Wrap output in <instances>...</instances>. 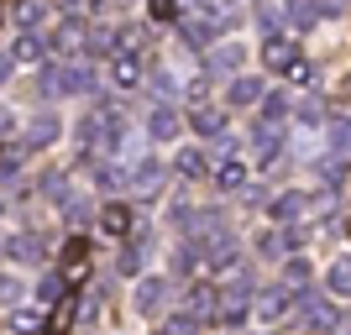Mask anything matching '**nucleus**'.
Masks as SVG:
<instances>
[{
	"mask_svg": "<svg viewBox=\"0 0 351 335\" xmlns=\"http://www.w3.org/2000/svg\"><path fill=\"white\" fill-rule=\"evenodd\" d=\"M247 309H252V277H247V267H241V273L220 288V299H215V325H241Z\"/></svg>",
	"mask_w": 351,
	"mask_h": 335,
	"instance_id": "1",
	"label": "nucleus"
},
{
	"mask_svg": "<svg viewBox=\"0 0 351 335\" xmlns=\"http://www.w3.org/2000/svg\"><path fill=\"white\" fill-rule=\"evenodd\" d=\"M126 178H132V194L152 199V194L168 184V168H162V162H152V158H142V162H132V168H126Z\"/></svg>",
	"mask_w": 351,
	"mask_h": 335,
	"instance_id": "2",
	"label": "nucleus"
},
{
	"mask_svg": "<svg viewBox=\"0 0 351 335\" xmlns=\"http://www.w3.org/2000/svg\"><path fill=\"white\" fill-rule=\"evenodd\" d=\"M236 69H241V47L236 42H215L205 53V79H236Z\"/></svg>",
	"mask_w": 351,
	"mask_h": 335,
	"instance_id": "3",
	"label": "nucleus"
},
{
	"mask_svg": "<svg viewBox=\"0 0 351 335\" xmlns=\"http://www.w3.org/2000/svg\"><path fill=\"white\" fill-rule=\"evenodd\" d=\"M100 231L110 236V241H126V236H132V204L126 199H110V204H100Z\"/></svg>",
	"mask_w": 351,
	"mask_h": 335,
	"instance_id": "4",
	"label": "nucleus"
},
{
	"mask_svg": "<svg viewBox=\"0 0 351 335\" xmlns=\"http://www.w3.org/2000/svg\"><path fill=\"white\" fill-rule=\"evenodd\" d=\"M79 314H84V309H79V293H63L58 304L47 309V325H43V335H69L73 325H79Z\"/></svg>",
	"mask_w": 351,
	"mask_h": 335,
	"instance_id": "5",
	"label": "nucleus"
},
{
	"mask_svg": "<svg viewBox=\"0 0 351 335\" xmlns=\"http://www.w3.org/2000/svg\"><path fill=\"white\" fill-rule=\"evenodd\" d=\"M194 16H205L215 32H231L241 21V5L236 0H194Z\"/></svg>",
	"mask_w": 351,
	"mask_h": 335,
	"instance_id": "6",
	"label": "nucleus"
},
{
	"mask_svg": "<svg viewBox=\"0 0 351 335\" xmlns=\"http://www.w3.org/2000/svg\"><path fill=\"white\" fill-rule=\"evenodd\" d=\"M263 63H267L273 73H289L293 63H299V42H289V37H278V32H273V37L263 42Z\"/></svg>",
	"mask_w": 351,
	"mask_h": 335,
	"instance_id": "7",
	"label": "nucleus"
},
{
	"mask_svg": "<svg viewBox=\"0 0 351 335\" xmlns=\"http://www.w3.org/2000/svg\"><path fill=\"white\" fill-rule=\"evenodd\" d=\"M226 100H231L236 110H252V105H263V100H267V89H263V79H252V73H236L231 89H226Z\"/></svg>",
	"mask_w": 351,
	"mask_h": 335,
	"instance_id": "8",
	"label": "nucleus"
},
{
	"mask_svg": "<svg viewBox=\"0 0 351 335\" xmlns=\"http://www.w3.org/2000/svg\"><path fill=\"white\" fill-rule=\"evenodd\" d=\"M63 277H69V283H84V277H89V247H84V236H79V231H73L69 247H63Z\"/></svg>",
	"mask_w": 351,
	"mask_h": 335,
	"instance_id": "9",
	"label": "nucleus"
},
{
	"mask_svg": "<svg viewBox=\"0 0 351 335\" xmlns=\"http://www.w3.org/2000/svg\"><path fill=\"white\" fill-rule=\"evenodd\" d=\"M110 84L116 89H136L142 84V58H136V53H110Z\"/></svg>",
	"mask_w": 351,
	"mask_h": 335,
	"instance_id": "10",
	"label": "nucleus"
},
{
	"mask_svg": "<svg viewBox=\"0 0 351 335\" xmlns=\"http://www.w3.org/2000/svg\"><path fill=\"white\" fill-rule=\"evenodd\" d=\"M47 53H53V37H43V32H21V42H16L11 58L16 63H37V69H43Z\"/></svg>",
	"mask_w": 351,
	"mask_h": 335,
	"instance_id": "11",
	"label": "nucleus"
},
{
	"mask_svg": "<svg viewBox=\"0 0 351 335\" xmlns=\"http://www.w3.org/2000/svg\"><path fill=\"white\" fill-rule=\"evenodd\" d=\"M252 309H257V320L278 325L283 314H289V288H263L257 299H252Z\"/></svg>",
	"mask_w": 351,
	"mask_h": 335,
	"instance_id": "12",
	"label": "nucleus"
},
{
	"mask_svg": "<svg viewBox=\"0 0 351 335\" xmlns=\"http://www.w3.org/2000/svg\"><path fill=\"white\" fill-rule=\"evenodd\" d=\"M304 215H309V194L289 189V194L273 199V220H278V225H293V220H304Z\"/></svg>",
	"mask_w": 351,
	"mask_h": 335,
	"instance_id": "13",
	"label": "nucleus"
},
{
	"mask_svg": "<svg viewBox=\"0 0 351 335\" xmlns=\"http://www.w3.org/2000/svg\"><path fill=\"white\" fill-rule=\"evenodd\" d=\"M147 136H158V142H168V136H178V110L168 100L152 105V116H147Z\"/></svg>",
	"mask_w": 351,
	"mask_h": 335,
	"instance_id": "14",
	"label": "nucleus"
},
{
	"mask_svg": "<svg viewBox=\"0 0 351 335\" xmlns=\"http://www.w3.org/2000/svg\"><path fill=\"white\" fill-rule=\"evenodd\" d=\"M299 320H309L315 330H330V325H336V309L325 304V299H315V293H299Z\"/></svg>",
	"mask_w": 351,
	"mask_h": 335,
	"instance_id": "15",
	"label": "nucleus"
},
{
	"mask_svg": "<svg viewBox=\"0 0 351 335\" xmlns=\"http://www.w3.org/2000/svg\"><path fill=\"white\" fill-rule=\"evenodd\" d=\"M215 299H220V288L199 277V283L189 288V314H199V320H210V325H215Z\"/></svg>",
	"mask_w": 351,
	"mask_h": 335,
	"instance_id": "16",
	"label": "nucleus"
},
{
	"mask_svg": "<svg viewBox=\"0 0 351 335\" xmlns=\"http://www.w3.org/2000/svg\"><path fill=\"white\" fill-rule=\"evenodd\" d=\"M341 0H289V16H293V27H315L325 11H336Z\"/></svg>",
	"mask_w": 351,
	"mask_h": 335,
	"instance_id": "17",
	"label": "nucleus"
},
{
	"mask_svg": "<svg viewBox=\"0 0 351 335\" xmlns=\"http://www.w3.org/2000/svg\"><path fill=\"white\" fill-rule=\"evenodd\" d=\"M168 293H173V288H168V277H147L142 288H136V309H142V314H158Z\"/></svg>",
	"mask_w": 351,
	"mask_h": 335,
	"instance_id": "18",
	"label": "nucleus"
},
{
	"mask_svg": "<svg viewBox=\"0 0 351 335\" xmlns=\"http://www.w3.org/2000/svg\"><path fill=\"white\" fill-rule=\"evenodd\" d=\"M58 126H63V121L53 116V110L32 116V126H27V142H32V147H47V142H58Z\"/></svg>",
	"mask_w": 351,
	"mask_h": 335,
	"instance_id": "19",
	"label": "nucleus"
},
{
	"mask_svg": "<svg viewBox=\"0 0 351 335\" xmlns=\"http://www.w3.org/2000/svg\"><path fill=\"white\" fill-rule=\"evenodd\" d=\"M47 16H53V5H47V0H21V5H16V21H21L27 32H43Z\"/></svg>",
	"mask_w": 351,
	"mask_h": 335,
	"instance_id": "20",
	"label": "nucleus"
},
{
	"mask_svg": "<svg viewBox=\"0 0 351 335\" xmlns=\"http://www.w3.org/2000/svg\"><path fill=\"white\" fill-rule=\"evenodd\" d=\"M215 37H220V32L215 27H210V21H205V16H184V42H189V47H210V42H215Z\"/></svg>",
	"mask_w": 351,
	"mask_h": 335,
	"instance_id": "21",
	"label": "nucleus"
},
{
	"mask_svg": "<svg viewBox=\"0 0 351 335\" xmlns=\"http://www.w3.org/2000/svg\"><path fill=\"white\" fill-rule=\"evenodd\" d=\"M11 257H16V262H43V257H47V251H43V236H32V231L11 236Z\"/></svg>",
	"mask_w": 351,
	"mask_h": 335,
	"instance_id": "22",
	"label": "nucleus"
},
{
	"mask_svg": "<svg viewBox=\"0 0 351 335\" xmlns=\"http://www.w3.org/2000/svg\"><path fill=\"white\" fill-rule=\"evenodd\" d=\"M53 47H58V53H79V47H89V27H79V21H69V27H58V37H53Z\"/></svg>",
	"mask_w": 351,
	"mask_h": 335,
	"instance_id": "23",
	"label": "nucleus"
},
{
	"mask_svg": "<svg viewBox=\"0 0 351 335\" xmlns=\"http://www.w3.org/2000/svg\"><path fill=\"white\" fill-rule=\"evenodd\" d=\"M194 132L205 136V142H215V136H226V126H220V110H210V105H199L194 110V121H189Z\"/></svg>",
	"mask_w": 351,
	"mask_h": 335,
	"instance_id": "24",
	"label": "nucleus"
},
{
	"mask_svg": "<svg viewBox=\"0 0 351 335\" xmlns=\"http://www.w3.org/2000/svg\"><path fill=\"white\" fill-rule=\"evenodd\" d=\"M89 215H100V210H95V204H89L84 194H69V199H63V220H69L73 231H79V225H84Z\"/></svg>",
	"mask_w": 351,
	"mask_h": 335,
	"instance_id": "25",
	"label": "nucleus"
},
{
	"mask_svg": "<svg viewBox=\"0 0 351 335\" xmlns=\"http://www.w3.org/2000/svg\"><path fill=\"white\" fill-rule=\"evenodd\" d=\"M215 184L220 189H247V162H215Z\"/></svg>",
	"mask_w": 351,
	"mask_h": 335,
	"instance_id": "26",
	"label": "nucleus"
},
{
	"mask_svg": "<svg viewBox=\"0 0 351 335\" xmlns=\"http://www.w3.org/2000/svg\"><path fill=\"white\" fill-rule=\"evenodd\" d=\"M257 247H263L267 257H289V251H293V231H283V225H273V231H267L263 241H257Z\"/></svg>",
	"mask_w": 351,
	"mask_h": 335,
	"instance_id": "27",
	"label": "nucleus"
},
{
	"mask_svg": "<svg viewBox=\"0 0 351 335\" xmlns=\"http://www.w3.org/2000/svg\"><path fill=\"white\" fill-rule=\"evenodd\" d=\"M325 136H330L336 152H351V116H330L325 121Z\"/></svg>",
	"mask_w": 351,
	"mask_h": 335,
	"instance_id": "28",
	"label": "nucleus"
},
{
	"mask_svg": "<svg viewBox=\"0 0 351 335\" xmlns=\"http://www.w3.org/2000/svg\"><path fill=\"white\" fill-rule=\"evenodd\" d=\"M325 288H330V293H351V257L330 262V273H325Z\"/></svg>",
	"mask_w": 351,
	"mask_h": 335,
	"instance_id": "29",
	"label": "nucleus"
},
{
	"mask_svg": "<svg viewBox=\"0 0 351 335\" xmlns=\"http://www.w3.org/2000/svg\"><path fill=\"white\" fill-rule=\"evenodd\" d=\"M43 309H16V314H11V330L16 335H37V330H43Z\"/></svg>",
	"mask_w": 351,
	"mask_h": 335,
	"instance_id": "30",
	"label": "nucleus"
},
{
	"mask_svg": "<svg viewBox=\"0 0 351 335\" xmlns=\"http://www.w3.org/2000/svg\"><path fill=\"white\" fill-rule=\"evenodd\" d=\"M63 84H69L73 95H79V89H84V95H89V89H100V84H95V73H89L84 63H69V69H63Z\"/></svg>",
	"mask_w": 351,
	"mask_h": 335,
	"instance_id": "31",
	"label": "nucleus"
},
{
	"mask_svg": "<svg viewBox=\"0 0 351 335\" xmlns=\"http://www.w3.org/2000/svg\"><path fill=\"white\" fill-rule=\"evenodd\" d=\"M37 89H43V95H63V89H69L58 63H43V69H37Z\"/></svg>",
	"mask_w": 351,
	"mask_h": 335,
	"instance_id": "32",
	"label": "nucleus"
},
{
	"mask_svg": "<svg viewBox=\"0 0 351 335\" xmlns=\"http://www.w3.org/2000/svg\"><path fill=\"white\" fill-rule=\"evenodd\" d=\"M320 178L330 184V189H341V184L351 178V162H346V158H325V162H320Z\"/></svg>",
	"mask_w": 351,
	"mask_h": 335,
	"instance_id": "33",
	"label": "nucleus"
},
{
	"mask_svg": "<svg viewBox=\"0 0 351 335\" xmlns=\"http://www.w3.org/2000/svg\"><path fill=\"white\" fill-rule=\"evenodd\" d=\"M162 335H199V314H189V309H184V314H168V320H162Z\"/></svg>",
	"mask_w": 351,
	"mask_h": 335,
	"instance_id": "34",
	"label": "nucleus"
},
{
	"mask_svg": "<svg viewBox=\"0 0 351 335\" xmlns=\"http://www.w3.org/2000/svg\"><path fill=\"white\" fill-rule=\"evenodd\" d=\"M173 168H178L184 178H199V173L210 168V162H205V152H199V147H189V152H178V162H173Z\"/></svg>",
	"mask_w": 351,
	"mask_h": 335,
	"instance_id": "35",
	"label": "nucleus"
},
{
	"mask_svg": "<svg viewBox=\"0 0 351 335\" xmlns=\"http://www.w3.org/2000/svg\"><path fill=\"white\" fill-rule=\"evenodd\" d=\"M89 53H121V32L95 27V32H89Z\"/></svg>",
	"mask_w": 351,
	"mask_h": 335,
	"instance_id": "36",
	"label": "nucleus"
},
{
	"mask_svg": "<svg viewBox=\"0 0 351 335\" xmlns=\"http://www.w3.org/2000/svg\"><path fill=\"white\" fill-rule=\"evenodd\" d=\"M63 283H69L63 273H47L43 288H37V304H58V299H63Z\"/></svg>",
	"mask_w": 351,
	"mask_h": 335,
	"instance_id": "37",
	"label": "nucleus"
},
{
	"mask_svg": "<svg viewBox=\"0 0 351 335\" xmlns=\"http://www.w3.org/2000/svg\"><path fill=\"white\" fill-rule=\"evenodd\" d=\"M142 251H147V241H136V247H121V251H116V267H121V273H136V267H142Z\"/></svg>",
	"mask_w": 351,
	"mask_h": 335,
	"instance_id": "38",
	"label": "nucleus"
},
{
	"mask_svg": "<svg viewBox=\"0 0 351 335\" xmlns=\"http://www.w3.org/2000/svg\"><path fill=\"white\" fill-rule=\"evenodd\" d=\"M43 199H69V173H47L43 178Z\"/></svg>",
	"mask_w": 351,
	"mask_h": 335,
	"instance_id": "39",
	"label": "nucleus"
},
{
	"mask_svg": "<svg viewBox=\"0 0 351 335\" xmlns=\"http://www.w3.org/2000/svg\"><path fill=\"white\" fill-rule=\"evenodd\" d=\"M304 283H309V267L299 262V257H293V262L283 267V288H304Z\"/></svg>",
	"mask_w": 351,
	"mask_h": 335,
	"instance_id": "40",
	"label": "nucleus"
},
{
	"mask_svg": "<svg viewBox=\"0 0 351 335\" xmlns=\"http://www.w3.org/2000/svg\"><path fill=\"white\" fill-rule=\"evenodd\" d=\"M289 116V100H283V95H267L263 100V121H283Z\"/></svg>",
	"mask_w": 351,
	"mask_h": 335,
	"instance_id": "41",
	"label": "nucleus"
},
{
	"mask_svg": "<svg viewBox=\"0 0 351 335\" xmlns=\"http://www.w3.org/2000/svg\"><path fill=\"white\" fill-rule=\"evenodd\" d=\"M152 16H158V21H173V16H178V0H152Z\"/></svg>",
	"mask_w": 351,
	"mask_h": 335,
	"instance_id": "42",
	"label": "nucleus"
},
{
	"mask_svg": "<svg viewBox=\"0 0 351 335\" xmlns=\"http://www.w3.org/2000/svg\"><path fill=\"white\" fill-rule=\"evenodd\" d=\"M299 116L304 121H325V105L320 100H299Z\"/></svg>",
	"mask_w": 351,
	"mask_h": 335,
	"instance_id": "43",
	"label": "nucleus"
},
{
	"mask_svg": "<svg viewBox=\"0 0 351 335\" xmlns=\"http://www.w3.org/2000/svg\"><path fill=\"white\" fill-rule=\"evenodd\" d=\"M257 21H263L267 37H273V32H278V5H263V11H257Z\"/></svg>",
	"mask_w": 351,
	"mask_h": 335,
	"instance_id": "44",
	"label": "nucleus"
},
{
	"mask_svg": "<svg viewBox=\"0 0 351 335\" xmlns=\"http://www.w3.org/2000/svg\"><path fill=\"white\" fill-rule=\"evenodd\" d=\"M16 293H21V283L11 273H0V299H16Z\"/></svg>",
	"mask_w": 351,
	"mask_h": 335,
	"instance_id": "45",
	"label": "nucleus"
},
{
	"mask_svg": "<svg viewBox=\"0 0 351 335\" xmlns=\"http://www.w3.org/2000/svg\"><path fill=\"white\" fill-rule=\"evenodd\" d=\"M289 79H293V84H309V79H315V73H309V63L299 58V63H293V69H289Z\"/></svg>",
	"mask_w": 351,
	"mask_h": 335,
	"instance_id": "46",
	"label": "nucleus"
},
{
	"mask_svg": "<svg viewBox=\"0 0 351 335\" xmlns=\"http://www.w3.org/2000/svg\"><path fill=\"white\" fill-rule=\"evenodd\" d=\"M11 63H16V58H0V79H5V73H11Z\"/></svg>",
	"mask_w": 351,
	"mask_h": 335,
	"instance_id": "47",
	"label": "nucleus"
},
{
	"mask_svg": "<svg viewBox=\"0 0 351 335\" xmlns=\"http://www.w3.org/2000/svg\"><path fill=\"white\" fill-rule=\"evenodd\" d=\"M5 126H11V116H5V110H0V132H5Z\"/></svg>",
	"mask_w": 351,
	"mask_h": 335,
	"instance_id": "48",
	"label": "nucleus"
},
{
	"mask_svg": "<svg viewBox=\"0 0 351 335\" xmlns=\"http://www.w3.org/2000/svg\"><path fill=\"white\" fill-rule=\"evenodd\" d=\"M0 21H5V5H0Z\"/></svg>",
	"mask_w": 351,
	"mask_h": 335,
	"instance_id": "49",
	"label": "nucleus"
}]
</instances>
